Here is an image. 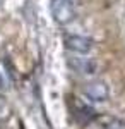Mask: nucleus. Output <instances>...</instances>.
<instances>
[{
	"mask_svg": "<svg viewBox=\"0 0 125 129\" xmlns=\"http://www.w3.org/2000/svg\"><path fill=\"white\" fill-rule=\"evenodd\" d=\"M0 4H2V0H0Z\"/></svg>",
	"mask_w": 125,
	"mask_h": 129,
	"instance_id": "6",
	"label": "nucleus"
},
{
	"mask_svg": "<svg viewBox=\"0 0 125 129\" xmlns=\"http://www.w3.org/2000/svg\"><path fill=\"white\" fill-rule=\"evenodd\" d=\"M76 105H72V112H74V115H76L77 119L81 120V122H86L91 115H93V110L86 107L84 103H81V102H74Z\"/></svg>",
	"mask_w": 125,
	"mask_h": 129,
	"instance_id": "5",
	"label": "nucleus"
},
{
	"mask_svg": "<svg viewBox=\"0 0 125 129\" xmlns=\"http://www.w3.org/2000/svg\"><path fill=\"white\" fill-rule=\"evenodd\" d=\"M67 66L72 71L76 72H81V74H93L94 69H96V64L94 60L89 59V57H76V55H70L67 59Z\"/></svg>",
	"mask_w": 125,
	"mask_h": 129,
	"instance_id": "3",
	"label": "nucleus"
},
{
	"mask_svg": "<svg viewBox=\"0 0 125 129\" xmlns=\"http://www.w3.org/2000/svg\"><path fill=\"white\" fill-rule=\"evenodd\" d=\"M64 45L70 52H76L79 55H86L93 50V41L84 38V36H77V35H65L64 36Z\"/></svg>",
	"mask_w": 125,
	"mask_h": 129,
	"instance_id": "2",
	"label": "nucleus"
},
{
	"mask_svg": "<svg viewBox=\"0 0 125 129\" xmlns=\"http://www.w3.org/2000/svg\"><path fill=\"white\" fill-rule=\"evenodd\" d=\"M86 95L93 100V102H105V98H106L108 93H106V86L105 84L99 83V81H96V83H89V84H87Z\"/></svg>",
	"mask_w": 125,
	"mask_h": 129,
	"instance_id": "4",
	"label": "nucleus"
},
{
	"mask_svg": "<svg viewBox=\"0 0 125 129\" xmlns=\"http://www.w3.org/2000/svg\"><path fill=\"white\" fill-rule=\"evenodd\" d=\"M79 0H50L51 17L58 24H67L76 17Z\"/></svg>",
	"mask_w": 125,
	"mask_h": 129,
	"instance_id": "1",
	"label": "nucleus"
}]
</instances>
